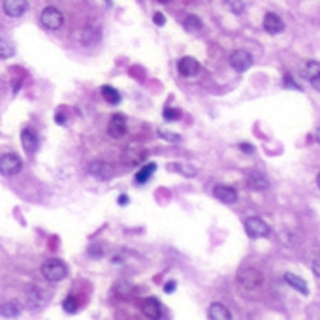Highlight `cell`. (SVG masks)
Returning a JSON list of instances; mask_svg holds the SVG:
<instances>
[{
	"label": "cell",
	"mask_w": 320,
	"mask_h": 320,
	"mask_svg": "<svg viewBox=\"0 0 320 320\" xmlns=\"http://www.w3.org/2000/svg\"><path fill=\"white\" fill-rule=\"evenodd\" d=\"M285 283L288 286H292L294 290L300 292V294H303V296H309V286L302 277H297L294 273H285Z\"/></svg>",
	"instance_id": "cell-17"
},
{
	"label": "cell",
	"mask_w": 320,
	"mask_h": 320,
	"mask_svg": "<svg viewBox=\"0 0 320 320\" xmlns=\"http://www.w3.org/2000/svg\"><path fill=\"white\" fill-rule=\"evenodd\" d=\"M153 21H155V23H157L158 27H162V25L166 23V19H164V15L160 12H157L155 15H153Z\"/></svg>",
	"instance_id": "cell-37"
},
{
	"label": "cell",
	"mask_w": 320,
	"mask_h": 320,
	"mask_svg": "<svg viewBox=\"0 0 320 320\" xmlns=\"http://www.w3.org/2000/svg\"><path fill=\"white\" fill-rule=\"evenodd\" d=\"M226 2L228 10L232 13H236V15H241V13L245 12V2L243 0H224Z\"/></svg>",
	"instance_id": "cell-28"
},
{
	"label": "cell",
	"mask_w": 320,
	"mask_h": 320,
	"mask_svg": "<svg viewBox=\"0 0 320 320\" xmlns=\"http://www.w3.org/2000/svg\"><path fill=\"white\" fill-rule=\"evenodd\" d=\"M285 85H288V87H292V89H297V91H302V87H300L297 83L292 81V76H290V74H286V76H285Z\"/></svg>",
	"instance_id": "cell-34"
},
{
	"label": "cell",
	"mask_w": 320,
	"mask_h": 320,
	"mask_svg": "<svg viewBox=\"0 0 320 320\" xmlns=\"http://www.w3.org/2000/svg\"><path fill=\"white\" fill-rule=\"evenodd\" d=\"M200 62L196 60L194 57H183L179 58V62H177V70L183 77H194L200 74Z\"/></svg>",
	"instance_id": "cell-10"
},
{
	"label": "cell",
	"mask_w": 320,
	"mask_h": 320,
	"mask_svg": "<svg viewBox=\"0 0 320 320\" xmlns=\"http://www.w3.org/2000/svg\"><path fill=\"white\" fill-rule=\"evenodd\" d=\"M38 136H36L34 130H30V128H25L23 132H21V145H23L25 153L27 155H32V153H36V149H38Z\"/></svg>",
	"instance_id": "cell-15"
},
{
	"label": "cell",
	"mask_w": 320,
	"mask_h": 320,
	"mask_svg": "<svg viewBox=\"0 0 320 320\" xmlns=\"http://www.w3.org/2000/svg\"><path fill=\"white\" fill-rule=\"evenodd\" d=\"M213 196H215L219 202L228 204V205L238 202V190L228 185H217L215 188H213Z\"/></svg>",
	"instance_id": "cell-12"
},
{
	"label": "cell",
	"mask_w": 320,
	"mask_h": 320,
	"mask_svg": "<svg viewBox=\"0 0 320 320\" xmlns=\"http://www.w3.org/2000/svg\"><path fill=\"white\" fill-rule=\"evenodd\" d=\"M102 96H104L105 102L111 105H117L121 102V93H119L117 89L110 87V85H104V87H102Z\"/></svg>",
	"instance_id": "cell-22"
},
{
	"label": "cell",
	"mask_w": 320,
	"mask_h": 320,
	"mask_svg": "<svg viewBox=\"0 0 320 320\" xmlns=\"http://www.w3.org/2000/svg\"><path fill=\"white\" fill-rule=\"evenodd\" d=\"M247 185L252 188V190H266L268 188V179L264 177L262 174H258V172H254V174L249 175V179H247Z\"/></svg>",
	"instance_id": "cell-20"
},
{
	"label": "cell",
	"mask_w": 320,
	"mask_h": 320,
	"mask_svg": "<svg viewBox=\"0 0 320 320\" xmlns=\"http://www.w3.org/2000/svg\"><path fill=\"white\" fill-rule=\"evenodd\" d=\"M230 66H232L236 72H245L249 70L252 66V55L245 49H236V51L230 55Z\"/></svg>",
	"instance_id": "cell-7"
},
{
	"label": "cell",
	"mask_w": 320,
	"mask_h": 320,
	"mask_svg": "<svg viewBox=\"0 0 320 320\" xmlns=\"http://www.w3.org/2000/svg\"><path fill=\"white\" fill-rule=\"evenodd\" d=\"M158 136L162 138V140H166V141H179L181 140V136L179 134H175V132H169V130H164V128H160L158 130Z\"/></svg>",
	"instance_id": "cell-31"
},
{
	"label": "cell",
	"mask_w": 320,
	"mask_h": 320,
	"mask_svg": "<svg viewBox=\"0 0 320 320\" xmlns=\"http://www.w3.org/2000/svg\"><path fill=\"white\" fill-rule=\"evenodd\" d=\"M207 318H211V320H230L232 318V313H230V309L224 307L222 303H211L209 311H207Z\"/></svg>",
	"instance_id": "cell-16"
},
{
	"label": "cell",
	"mask_w": 320,
	"mask_h": 320,
	"mask_svg": "<svg viewBox=\"0 0 320 320\" xmlns=\"http://www.w3.org/2000/svg\"><path fill=\"white\" fill-rule=\"evenodd\" d=\"M2 8L8 17H23L29 10V2L27 0H4Z\"/></svg>",
	"instance_id": "cell-11"
},
{
	"label": "cell",
	"mask_w": 320,
	"mask_h": 320,
	"mask_svg": "<svg viewBox=\"0 0 320 320\" xmlns=\"http://www.w3.org/2000/svg\"><path fill=\"white\" fill-rule=\"evenodd\" d=\"M23 168V160L15 155V153H4L0 155V174L6 175V177H12V175H17Z\"/></svg>",
	"instance_id": "cell-4"
},
{
	"label": "cell",
	"mask_w": 320,
	"mask_h": 320,
	"mask_svg": "<svg viewBox=\"0 0 320 320\" xmlns=\"http://www.w3.org/2000/svg\"><path fill=\"white\" fill-rule=\"evenodd\" d=\"M174 169H175V172H179V174L186 175V177H194V175L198 174V169L194 168L192 164H181V162H175Z\"/></svg>",
	"instance_id": "cell-27"
},
{
	"label": "cell",
	"mask_w": 320,
	"mask_h": 320,
	"mask_svg": "<svg viewBox=\"0 0 320 320\" xmlns=\"http://www.w3.org/2000/svg\"><path fill=\"white\" fill-rule=\"evenodd\" d=\"M40 23H41V27L47 30H58L64 25V15L58 8L47 6V8H44V12L40 13Z\"/></svg>",
	"instance_id": "cell-3"
},
{
	"label": "cell",
	"mask_w": 320,
	"mask_h": 320,
	"mask_svg": "<svg viewBox=\"0 0 320 320\" xmlns=\"http://www.w3.org/2000/svg\"><path fill=\"white\" fill-rule=\"evenodd\" d=\"M264 283V275L254 268H243L238 273V285L243 290H256Z\"/></svg>",
	"instance_id": "cell-2"
},
{
	"label": "cell",
	"mask_w": 320,
	"mask_h": 320,
	"mask_svg": "<svg viewBox=\"0 0 320 320\" xmlns=\"http://www.w3.org/2000/svg\"><path fill=\"white\" fill-rule=\"evenodd\" d=\"M314 140H316V141H318V143H320V128H318V130H316V132H314Z\"/></svg>",
	"instance_id": "cell-41"
},
{
	"label": "cell",
	"mask_w": 320,
	"mask_h": 320,
	"mask_svg": "<svg viewBox=\"0 0 320 320\" xmlns=\"http://www.w3.org/2000/svg\"><path fill=\"white\" fill-rule=\"evenodd\" d=\"M105 4H108V6H111V0H105Z\"/></svg>",
	"instance_id": "cell-44"
},
{
	"label": "cell",
	"mask_w": 320,
	"mask_h": 320,
	"mask_svg": "<svg viewBox=\"0 0 320 320\" xmlns=\"http://www.w3.org/2000/svg\"><path fill=\"white\" fill-rule=\"evenodd\" d=\"M157 172V164L151 162V164H145L141 169H138V174H136V185H145L147 181L151 179V175Z\"/></svg>",
	"instance_id": "cell-19"
},
{
	"label": "cell",
	"mask_w": 320,
	"mask_h": 320,
	"mask_svg": "<svg viewBox=\"0 0 320 320\" xmlns=\"http://www.w3.org/2000/svg\"><path fill=\"white\" fill-rule=\"evenodd\" d=\"M245 232L252 239L266 238L269 233V226L266 224V221L260 219V217H249V219L245 221Z\"/></svg>",
	"instance_id": "cell-6"
},
{
	"label": "cell",
	"mask_w": 320,
	"mask_h": 320,
	"mask_svg": "<svg viewBox=\"0 0 320 320\" xmlns=\"http://www.w3.org/2000/svg\"><path fill=\"white\" fill-rule=\"evenodd\" d=\"M164 119L169 122L177 121V119H181V111L177 108H164Z\"/></svg>",
	"instance_id": "cell-30"
},
{
	"label": "cell",
	"mask_w": 320,
	"mask_h": 320,
	"mask_svg": "<svg viewBox=\"0 0 320 320\" xmlns=\"http://www.w3.org/2000/svg\"><path fill=\"white\" fill-rule=\"evenodd\" d=\"M108 136H110L111 140H121V138L126 136V119H124L121 113H115V115L110 119Z\"/></svg>",
	"instance_id": "cell-8"
},
{
	"label": "cell",
	"mask_w": 320,
	"mask_h": 320,
	"mask_svg": "<svg viewBox=\"0 0 320 320\" xmlns=\"http://www.w3.org/2000/svg\"><path fill=\"white\" fill-rule=\"evenodd\" d=\"M128 283H124V281H122V283H117V290L121 292V294H126L128 290H130V286H126Z\"/></svg>",
	"instance_id": "cell-39"
},
{
	"label": "cell",
	"mask_w": 320,
	"mask_h": 320,
	"mask_svg": "<svg viewBox=\"0 0 320 320\" xmlns=\"http://www.w3.org/2000/svg\"><path fill=\"white\" fill-rule=\"evenodd\" d=\"M318 72H320V62H316V60H309V62L303 66L302 76L305 77V79H311V77H314Z\"/></svg>",
	"instance_id": "cell-24"
},
{
	"label": "cell",
	"mask_w": 320,
	"mask_h": 320,
	"mask_svg": "<svg viewBox=\"0 0 320 320\" xmlns=\"http://www.w3.org/2000/svg\"><path fill=\"white\" fill-rule=\"evenodd\" d=\"M117 204H119V205H126L128 204V196H119V198H117Z\"/></svg>",
	"instance_id": "cell-40"
},
{
	"label": "cell",
	"mask_w": 320,
	"mask_h": 320,
	"mask_svg": "<svg viewBox=\"0 0 320 320\" xmlns=\"http://www.w3.org/2000/svg\"><path fill=\"white\" fill-rule=\"evenodd\" d=\"M44 303H46V300H44V296L40 294V290H36V288L29 290V294H27V307L36 311V309L44 307Z\"/></svg>",
	"instance_id": "cell-21"
},
{
	"label": "cell",
	"mask_w": 320,
	"mask_h": 320,
	"mask_svg": "<svg viewBox=\"0 0 320 320\" xmlns=\"http://www.w3.org/2000/svg\"><path fill=\"white\" fill-rule=\"evenodd\" d=\"M311 268H313V273L316 275V277H320V256L314 258L313 264H311Z\"/></svg>",
	"instance_id": "cell-33"
},
{
	"label": "cell",
	"mask_w": 320,
	"mask_h": 320,
	"mask_svg": "<svg viewBox=\"0 0 320 320\" xmlns=\"http://www.w3.org/2000/svg\"><path fill=\"white\" fill-rule=\"evenodd\" d=\"M141 313L145 314L147 318L157 320L162 316V305H160V302H158L157 297H147L145 302H143V305H141Z\"/></svg>",
	"instance_id": "cell-14"
},
{
	"label": "cell",
	"mask_w": 320,
	"mask_h": 320,
	"mask_svg": "<svg viewBox=\"0 0 320 320\" xmlns=\"http://www.w3.org/2000/svg\"><path fill=\"white\" fill-rule=\"evenodd\" d=\"M309 83L313 85V89H316V91L320 93V72L314 77H311V79H309Z\"/></svg>",
	"instance_id": "cell-35"
},
{
	"label": "cell",
	"mask_w": 320,
	"mask_h": 320,
	"mask_svg": "<svg viewBox=\"0 0 320 320\" xmlns=\"http://www.w3.org/2000/svg\"><path fill=\"white\" fill-rule=\"evenodd\" d=\"M87 172L98 181H108L113 177V168L105 160H93V162L89 164Z\"/></svg>",
	"instance_id": "cell-9"
},
{
	"label": "cell",
	"mask_w": 320,
	"mask_h": 320,
	"mask_svg": "<svg viewBox=\"0 0 320 320\" xmlns=\"http://www.w3.org/2000/svg\"><path fill=\"white\" fill-rule=\"evenodd\" d=\"M264 30L268 34H281L285 30V23H283V19L277 13L269 12L264 15Z\"/></svg>",
	"instance_id": "cell-13"
},
{
	"label": "cell",
	"mask_w": 320,
	"mask_h": 320,
	"mask_svg": "<svg viewBox=\"0 0 320 320\" xmlns=\"http://www.w3.org/2000/svg\"><path fill=\"white\" fill-rule=\"evenodd\" d=\"M102 254H104V249L100 247V245H91V249H89V256L91 258H102Z\"/></svg>",
	"instance_id": "cell-32"
},
{
	"label": "cell",
	"mask_w": 320,
	"mask_h": 320,
	"mask_svg": "<svg viewBox=\"0 0 320 320\" xmlns=\"http://www.w3.org/2000/svg\"><path fill=\"white\" fill-rule=\"evenodd\" d=\"M100 38V32H98V29H93V27H85L83 29V32H81V41L83 44H93L94 40H98Z\"/></svg>",
	"instance_id": "cell-25"
},
{
	"label": "cell",
	"mask_w": 320,
	"mask_h": 320,
	"mask_svg": "<svg viewBox=\"0 0 320 320\" xmlns=\"http://www.w3.org/2000/svg\"><path fill=\"white\" fill-rule=\"evenodd\" d=\"M41 275H44V279L49 281V283H58V281H62L68 277V266L62 262V260H58V258H49L46 262L41 264Z\"/></svg>",
	"instance_id": "cell-1"
},
{
	"label": "cell",
	"mask_w": 320,
	"mask_h": 320,
	"mask_svg": "<svg viewBox=\"0 0 320 320\" xmlns=\"http://www.w3.org/2000/svg\"><path fill=\"white\" fill-rule=\"evenodd\" d=\"M147 158V149L140 145H130L126 147L121 155V162L126 166V168H136L138 164H141Z\"/></svg>",
	"instance_id": "cell-5"
},
{
	"label": "cell",
	"mask_w": 320,
	"mask_h": 320,
	"mask_svg": "<svg viewBox=\"0 0 320 320\" xmlns=\"http://www.w3.org/2000/svg\"><path fill=\"white\" fill-rule=\"evenodd\" d=\"M183 27H185L188 32H198V30H202V21H200L198 15H186L185 21H183Z\"/></svg>",
	"instance_id": "cell-23"
},
{
	"label": "cell",
	"mask_w": 320,
	"mask_h": 320,
	"mask_svg": "<svg viewBox=\"0 0 320 320\" xmlns=\"http://www.w3.org/2000/svg\"><path fill=\"white\" fill-rule=\"evenodd\" d=\"M316 185H318V188H320V174H318V177H316Z\"/></svg>",
	"instance_id": "cell-43"
},
{
	"label": "cell",
	"mask_w": 320,
	"mask_h": 320,
	"mask_svg": "<svg viewBox=\"0 0 320 320\" xmlns=\"http://www.w3.org/2000/svg\"><path fill=\"white\" fill-rule=\"evenodd\" d=\"M239 149H241L245 155H252V153H254V147L249 145V143H239Z\"/></svg>",
	"instance_id": "cell-36"
},
{
	"label": "cell",
	"mask_w": 320,
	"mask_h": 320,
	"mask_svg": "<svg viewBox=\"0 0 320 320\" xmlns=\"http://www.w3.org/2000/svg\"><path fill=\"white\" fill-rule=\"evenodd\" d=\"M160 4H168V2H172V0H158Z\"/></svg>",
	"instance_id": "cell-42"
},
{
	"label": "cell",
	"mask_w": 320,
	"mask_h": 320,
	"mask_svg": "<svg viewBox=\"0 0 320 320\" xmlns=\"http://www.w3.org/2000/svg\"><path fill=\"white\" fill-rule=\"evenodd\" d=\"M15 55V47L8 40L0 38V58H12Z\"/></svg>",
	"instance_id": "cell-26"
},
{
	"label": "cell",
	"mask_w": 320,
	"mask_h": 320,
	"mask_svg": "<svg viewBox=\"0 0 320 320\" xmlns=\"http://www.w3.org/2000/svg\"><path fill=\"white\" fill-rule=\"evenodd\" d=\"M174 290H175V281H168V283L164 285V292H166V294H172Z\"/></svg>",
	"instance_id": "cell-38"
},
{
	"label": "cell",
	"mask_w": 320,
	"mask_h": 320,
	"mask_svg": "<svg viewBox=\"0 0 320 320\" xmlns=\"http://www.w3.org/2000/svg\"><path fill=\"white\" fill-rule=\"evenodd\" d=\"M62 309L66 311V313H76L77 311V297H74V296L66 297L64 303H62Z\"/></svg>",
	"instance_id": "cell-29"
},
{
	"label": "cell",
	"mask_w": 320,
	"mask_h": 320,
	"mask_svg": "<svg viewBox=\"0 0 320 320\" xmlns=\"http://www.w3.org/2000/svg\"><path fill=\"white\" fill-rule=\"evenodd\" d=\"M21 307L15 302H4L0 303V316L2 318H19Z\"/></svg>",
	"instance_id": "cell-18"
}]
</instances>
